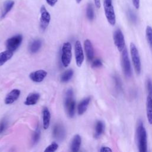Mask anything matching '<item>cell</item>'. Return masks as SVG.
<instances>
[{"label": "cell", "instance_id": "6da1fadb", "mask_svg": "<svg viewBox=\"0 0 152 152\" xmlns=\"http://www.w3.org/2000/svg\"><path fill=\"white\" fill-rule=\"evenodd\" d=\"M137 137L139 151L140 152H146L147 147V140L146 130L141 121L138 122L137 129Z\"/></svg>", "mask_w": 152, "mask_h": 152}, {"label": "cell", "instance_id": "7a4b0ae2", "mask_svg": "<svg viewBox=\"0 0 152 152\" xmlns=\"http://www.w3.org/2000/svg\"><path fill=\"white\" fill-rule=\"evenodd\" d=\"M61 62L63 66L65 68L68 67L72 59V45L67 42H65L61 49Z\"/></svg>", "mask_w": 152, "mask_h": 152}, {"label": "cell", "instance_id": "3957f363", "mask_svg": "<svg viewBox=\"0 0 152 152\" xmlns=\"http://www.w3.org/2000/svg\"><path fill=\"white\" fill-rule=\"evenodd\" d=\"M65 107L68 116L72 118L75 113V102L73 98V91L72 89H68L66 92L65 98Z\"/></svg>", "mask_w": 152, "mask_h": 152}, {"label": "cell", "instance_id": "277c9868", "mask_svg": "<svg viewBox=\"0 0 152 152\" xmlns=\"http://www.w3.org/2000/svg\"><path fill=\"white\" fill-rule=\"evenodd\" d=\"M103 7L106 17L109 23L114 26L116 23V16L112 0H103Z\"/></svg>", "mask_w": 152, "mask_h": 152}, {"label": "cell", "instance_id": "5b68a950", "mask_svg": "<svg viewBox=\"0 0 152 152\" xmlns=\"http://www.w3.org/2000/svg\"><path fill=\"white\" fill-rule=\"evenodd\" d=\"M130 53L134 69L137 74H140L141 69L140 55L136 46L133 43H131L130 44Z\"/></svg>", "mask_w": 152, "mask_h": 152}, {"label": "cell", "instance_id": "8992f818", "mask_svg": "<svg viewBox=\"0 0 152 152\" xmlns=\"http://www.w3.org/2000/svg\"><path fill=\"white\" fill-rule=\"evenodd\" d=\"M121 64H122L123 72L124 73L125 75L127 77H130L132 74L131 66L130 61L128 58L127 49L126 48H125L122 51Z\"/></svg>", "mask_w": 152, "mask_h": 152}, {"label": "cell", "instance_id": "52a82bcc", "mask_svg": "<svg viewBox=\"0 0 152 152\" xmlns=\"http://www.w3.org/2000/svg\"><path fill=\"white\" fill-rule=\"evenodd\" d=\"M23 41V36L21 34H17L9 38L6 41L7 49L12 52L15 51L20 46Z\"/></svg>", "mask_w": 152, "mask_h": 152}, {"label": "cell", "instance_id": "ba28073f", "mask_svg": "<svg viewBox=\"0 0 152 152\" xmlns=\"http://www.w3.org/2000/svg\"><path fill=\"white\" fill-rule=\"evenodd\" d=\"M40 27L42 30H45L50 23V15L44 5H42L40 8Z\"/></svg>", "mask_w": 152, "mask_h": 152}, {"label": "cell", "instance_id": "9c48e42d", "mask_svg": "<svg viewBox=\"0 0 152 152\" xmlns=\"http://www.w3.org/2000/svg\"><path fill=\"white\" fill-rule=\"evenodd\" d=\"M113 40L115 46L119 52H122L125 48V39L122 31L118 28L113 33Z\"/></svg>", "mask_w": 152, "mask_h": 152}, {"label": "cell", "instance_id": "30bf717a", "mask_svg": "<svg viewBox=\"0 0 152 152\" xmlns=\"http://www.w3.org/2000/svg\"><path fill=\"white\" fill-rule=\"evenodd\" d=\"M74 52L76 64L78 67H80L84 61V56L81 44L79 40H77L74 45Z\"/></svg>", "mask_w": 152, "mask_h": 152}, {"label": "cell", "instance_id": "8fae6325", "mask_svg": "<svg viewBox=\"0 0 152 152\" xmlns=\"http://www.w3.org/2000/svg\"><path fill=\"white\" fill-rule=\"evenodd\" d=\"M47 72L43 69H39L30 74L29 77L31 81L35 83L42 82L46 77Z\"/></svg>", "mask_w": 152, "mask_h": 152}, {"label": "cell", "instance_id": "7c38bea8", "mask_svg": "<svg viewBox=\"0 0 152 152\" xmlns=\"http://www.w3.org/2000/svg\"><path fill=\"white\" fill-rule=\"evenodd\" d=\"M21 91L19 89L14 88L9 92L6 96L4 102L6 104H10L15 102L20 97Z\"/></svg>", "mask_w": 152, "mask_h": 152}, {"label": "cell", "instance_id": "4fadbf2b", "mask_svg": "<svg viewBox=\"0 0 152 152\" xmlns=\"http://www.w3.org/2000/svg\"><path fill=\"white\" fill-rule=\"evenodd\" d=\"M84 47L88 60L90 61H91L94 57V49L91 41L88 39L85 40L84 42Z\"/></svg>", "mask_w": 152, "mask_h": 152}, {"label": "cell", "instance_id": "5bb4252c", "mask_svg": "<svg viewBox=\"0 0 152 152\" xmlns=\"http://www.w3.org/2000/svg\"><path fill=\"white\" fill-rule=\"evenodd\" d=\"M40 98V94L38 93H31L26 97L24 101V104L31 106L36 104Z\"/></svg>", "mask_w": 152, "mask_h": 152}, {"label": "cell", "instance_id": "9a60e30c", "mask_svg": "<svg viewBox=\"0 0 152 152\" xmlns=\"http://www.w3.org/2000/svg\"><path fill=\"white\" fill-rule=\"evenodd\" d=\"M43 118V127L45 129H47L50 125V113L48 107H45L42 110Z\"/></svg>", "mask_w": 152, "mask_h": 152}, {"label": "cell", "instance_id": "2e32d148", "mask_svg": "<svg viewBox=\"0 0 152 152\" xmlns=\"http://www.w3.org/2000/svg\"><path fill=\"white\" fill-rule=\"evenodd\" d=\"M81 138L80 135L76 134L74 136L71 143V150L73 152H77L81 146Z\"/></svg>", "mask_w": 152, "mask_h": 152}, {"label": "cell", "instance_id": "e0dca14e", "mask_svg": "<svg viewBox=\"0 0 152 152\" xmlns=\"http://www.w3.org/2000/svg\"><path fill=\"white\" fill-rule=\"evenodd\" d=\"M90 102V97H87L83 99L78 105V113L80 115H81L85 113L87 110L88 104Z\"/></svg>", "mask_w": 152, "mask_h": 152}, {"label": "cell", "instance_id": "ac0fdd59", "mask_svg": "<svg viewBox=\"0 0 152 152\" xmlns=\"http://www.w3.org/2000/svg\"><path fill=\"white\" fill-rule=\"evenodd\" d=\"M146 112L148 121L152 124V98L148 95L146 100Z\"/></svg>", "mask_w": 152, "mask_h": 152}, {"label": "cell", "instance_id": "d6986e66", "mask_svg": "<svg viewBox=\"0 0 152 152\" xmlns=\"http://www.w3.org/2000/svg\"><path fill=\"white\" fill-rule=\"evenodd\" d=\"M13 56V52L8 49L0 53V66L10 60Z\"/></svg>", "mask_w": 152, "mask_h": 152}, {"label": "cell", "instance_id": "ffe728a7", "mask_svg": "<svg viewBox=\"0 0 152 152\" xmlns=\"http://www.w3.org/2000/svg\"><path fill=\"white\" fill-rule=\"evenodd\" d=\"M14 5V1L13 0H6L4 3L3 10L1 14V18H3L5 15L10 11Z\"/></svg>", "mask_w": 152, "mask_h": 152}, {"label": "cell", "instance_id": "44dd1931", "mask_svg": "<svg viewBox=\"0 0 152 152\" xmlns=\"http://www.w3.org/2000/svg\"><path fill=\"white\" fill-rule=\"evenodd\" d=\"M42 42L39 39H36L33 40L29 45L28 49L30 53H34L37 52L41 48Z\"/></svg>", "mask_w": 152, "mask_h": 152}, {"label": "cell", "instance_id": "7402d4cb", "mask_svg": "<svg viewBox=\"0 0 152 152\" xmlns=\"http://www.w3.org/2000/svg\"><path fill=\"white\" fill-rule=\"evenodd\" d=\"M104 128V124L101 121H98L95 126V132H94V137L97 138H99L103 132Z\"/></svg>", "mask_w": 152, "mask_h": 152}, {"label": "cell", "instance_id": "603a6c76", "mask_svg": "<svg viewBox=\"0 0 152 152\" xmlns=\"http://www.w3.org/2000/svg\"><path fill=\"white\" fill-rule=\"evenodd\" d=\"M64 128L61 126L60 125H56L54 128H53V135L54 137L56 138H63L64 135V130L63 129Z\"/></svg>", "mask_w": 152, "mask_h": 152}, {"label": "cell", "instance_id": "cb8c5ba5", "mask_svg": "<svg viewBox=\"0 0 152 152\" xmlns=\"http://www.w3.org/2000/svg\"><path fill=\"white\" fill-rule=\"evenodd\" d=\"M74 71L72 69H69L65 71L61 76L60 80L62 83H66L69 81L73 76Z\"/></svg>", "mask_w": 152, "mask_h": 152}, {"label": "cell", "instance_id": "d4e9b609", "mask_svg": "<svg viewBox=\"0 0 152 152\" xmlns=\"http://www.w3.org/2000/svg\"><path fill=\"white\" fill-rule=\"evenodd\" d=\"M86 15L87 18L91 21L94 19V8L93 5L91 3H88L87 6L86 8Z\"/></svg>", "mask_w": 152, "mask_h": 152}, {"label": "cell", "instance_id": "484cf974", "mask_svg": "<svg viewBox=\"0 0 152 152\" xmlns=\"http://www.w3.org/2000/svg\"><path fill=\"white\" fill-rule=\"evenodd\" d=\"M145 36L147 38V40L150 46V48L152 51V28L148 26L146 27L145 30Z\"/></svg>", "mask_w": 152, "mask_h": 152}, {"label": "cell", "instance_id": "4316f807", "mask_svg": "<svg viewBox=\"0 0 152 152\" xmlns=\"http://www.w3.org/2000/svg\"><path fill=\"white\" fill-rule=\"evenodd\" d=\"M40 137V130L39 126H37L33 135V138H32L33 143L34 144H36L39 141Z\"/></svg>", "mask_w": 152, "mask_h": 152}, {"label": "cell", "instance_id": "83f0119b", "mask_svg": "<svg viewBox=\"0 0 152 152\" xmlns=\"http://www.w3.org/2000/svg\"><path fill=\"white\" fill-rule=\"evenodd\" d=\"M127 15H128V17L131 22H132V23H135L137 22V15L131 8L128 9Z\"/></svg>", "mask_w": 152, "mask_h": 152}, {"label": "cell", "instance_id": "f1b7e54d", "mask_svg": "<svg viewBox=\"0 0 152 152\" xmlns=\"http://www.w3.org/2000/svg\"><path fill=\"white\" fill-rule=\"evenodd\" d=\"M59 145L56 142H53L50 145H49L46 149L45 150V151H48V152H53L57 150Z\"/></svg>", "mask_w": 152, "mask_h": 152}, {"label": "cell", "instance_id": "f546056e", "mask_svg": "<svg viewBox=\"0 0 152 152\" xmlns=\"http://www.w3.org/2000/svg\"><path fill=\"white\" fill-rule=\"evenodd\" d=\"M102 62L99 59H96L94 60L91 64V66L93 68H99L102 66Z\"/></svg>", "mask_w": 152, "mask_h": 152}, {"label": "cell", "instance_id": "4dcf8cb0", "mask_svg": "<svg viewBox=\"0 0 152 152\" xmlns=\"http://www.w3.org/2000/svg\"><path fill=\"white\" fill-rule=\"evenodd\" d=\"M147 88L148 92V95L152 98V82L150 79L147 80Z\"/></svg>", "mask_w": 152, "mask_h": 152}, {"label": "cell", "instance_id": "1f68e13d", "mask_svg": "<svg viewBox=\"0 0 152 152\" xmlns=\"http://www.w3.org/2000/svg\"><path fill=\"white\" fill-rule=\"evenodd\" d=\"M6 125H7V122L5 119H3L0 122V134L4 132V131L5 129Z\"/></svg>", "mask_w": 152, "mask_h": 152}, {"label": "cell", "instance_id": "d6a6232c", "mask_svg": "<svg viewBox=\"0 0 152 152\" xmlns=\"http://www.w3.org/2000/svg\"><path fill=\"white\" fill-rule=\"evenodd\" d=\"M46 1L48 5H49L51 7H53L57 2L58 0H46Z\"/></svg>", "mask_w": 152, "mask_h": 152}, {"label": "cell", "instance_id": "836d02e7", "mask_svg": "<svg viewBox=\"0 0 152 152\" xmlns=\"http://www.w3.org/2000/svg\"><path fill=\"white\" fill-rule=\"evenodd\" d=\"M133 5L137 9H138L140 7V0H132Z\"/></svg>", "mask_w": 152, "mask_h": 152}, {"label": "cell", "instance_id": "e575fe53", "mask_svg": "<svg viewBox=\"0 0 152 152\" xmlns=\"http://www.w3.org/2000/svg\"><path fill=\"white\" fill-rule=\"evenodd\" d=\"M100 151L101 152H106V151H112V150L108 147H102L100 150Z\"/></svg>", "mask_w": 152, "mask_h": 152}, {"label": "cell", "instance_id": "d590c367", "mask_svg": "<svg viewBox=\"0 0 152 152\" xmlns=\"http://www.w3.org/2000/svg\"><path fill=\"white\" fill-rule=\"evenodd\" d=\"M94 2L96 7L99 8L100 7V0H94Z\"/></svg>", "mask_w": 152, "mask_h": 152}, {"label": "cell", "instance_id": "8d00e7d4", "mask_svg": "<svg viewBox=\"0 0 152 152\" xmlns=\"http://www.w3.org/2000/svg\"><path fill=\"white\" fill-rule=\"evenodd\" d=\"M75 1H76V2H77V4L80 3V2L81 1V0H75Z\"/></svg>", "mask_w": 152, "mask_h": 152}]
</instances>
